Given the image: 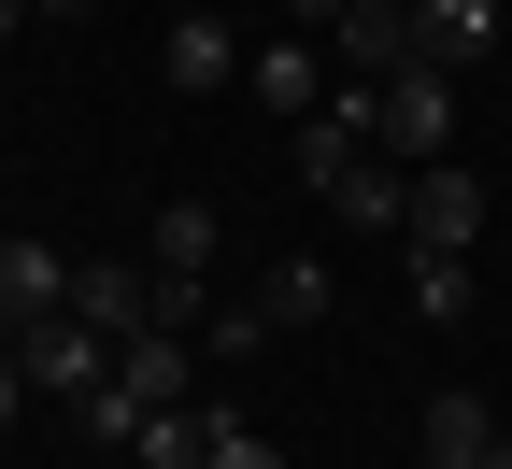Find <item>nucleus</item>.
Wrapping results in <instances>:
<instances>
[{
    "label": "nucleus",
    "mask_w": 512,
    "mask_h": 469,
    "mask_svg": "<svg viewBox=\"0 0 512 469\" xmlns=\"http://www.w3.org/2000/svg\"><path fill=\"white\" fill-rule=\"evenodd\" d=\"M15 413H29V370H15V356H0V427H15Z\"/></svg>",
    "instance_id": "obj_18"
},
{
    "label": "nucleus",
    "mask_w": 512,
    "mask_h": 469,
    "mask_svg": "<svg viewBox=\"0 0 512 469\" xmlns=\"http://www.w3.org/2000/svg\"><path fill=\"white\" fill-rule=\"evenodd\" d=\"M0 356H15V313H0Z\"/></svg>",
    "instance_id": "obj_22"
},
{
    "label": "nucleus",
    "mask_w": 512,
    "mask_h": 469,
    "mask_svg": "<svg viewBox=\"0 0 512 469\" xmlns=\"http://www.w3.org/2000/svg\"><path fill=\"white\" fill-rule=\"evenodd\" d=\"M72 413H86V455H143V398H128V384H100V398H72Z\"/></svg>",
    "instance_id": "obj_15"
},
{
    "label": "nucleus",
    "mask_w": 512,
    "mask_h": 469,
    "mask_svg": "<svg viewBox=\"0 0 512 469\" xmlns=\"http://www.w3.org/2000/svg\"><path fill=\"white\" fill-rule=\"evenodd\" d=\"M313 214H342V228H413V171L370 143V157H356V171H342L328 199H313Z\"/></svg>",
    "instance_id": "obj_8"
},
{
    "label": "nucleus",
    "mask_w": 512,
    "mask_h": 469,
    "mask_svg": "<svg viewBox=\"0 0 512 469\" xmlns=\"http://www.w3.org/2000/svg\"><path fill=\"white\" fill-rule=\"evenodd\" d=\"M256 313H271V342L285 327H328V256H285V271L256 285Z\"/></svg>",
    "instance_id": "obj_13"
},
{
    "label": "nucleus",
    "mask_w": 512,
    "mask_h": 469,
    "mask_svg": "<svg viewBox=\"0 0 512 469\" xmlns=\"http://www.w3.org/2000/svg\"><path fill=\"white\" fill-rule=\"evenodd\" d=\"M484 441H498V413H484L470 384H441L427 427H413V469H484Z\"/></svg>",
    "instance_id": "obj_9"
},
{
    "label": "nucleus",
    "mask_w": 512,
    "mask_h": 469,
    "mask_svg": "<svg viewBox=\"0 0 512 469\" xmlns=\"http://www.w3.org/2000/svg\"><path fill=\"white\" fill-rule=\"evenodd\" d=\"M356 15V0H285V29H342Z\"/></svg>",
    "instance_id": "obj_17"
},
{
    "label": "nucleus",
    "mask_w": 512,
    "mask_h": 469,
    "mask_svg": "<svg viewBox=\"0 0 512 469\" xmlns=\"http://www.w3.org/2000/svg\"><path fill=\"white\" fill-rule=\"evenodd\" d=\"M413 242H427V256H470V242H484V171H470V157H427V171H413Z\"/></svg>",
    "instance_id": "obj_3"
},
{
    "label": "nucleus",
    "mask_w": 512,
    "mask_h": 469,
    "mask_svg": "<svg viewBox=\"0 0 512 469\" xmlns=\"http://www.w3.org/2000/svg\"><path fill=\"white\" fill-rule=\"evenodd\" d=\"M15 370H29V398H100V384H114V327L29 313V327H15Z\"/></svg>",
    "instance_id": "obj_2"
},
{
    "label": "nucleus",
    "mask_w": 512,
    "mask_h": 469,
    "mask_svg": "<svg viewBox=\"0 0 512 469\" xmlns=\"http://www.w3.org/2000/svg\"><path fill=\"white\" fill-rule=\"evenodd\" d=\"M72 313L128 342V327H157V271L143 256H72Z\"/></svg>",
    "instance_id": "obj_6"
},
{
    "label": "nucleus",
    "mask_w": 512,
    "mask_h": 469,
    "mask_svg": "<svg viewBox=\"0 0 512 469\" xmlns=\"http://www.w3.org/2000/svg\"><path fill=\"white\" fill-rule=\"evenodd\" d=\"M328 57H342L356 86H384V72H413V57H427V29H413V0H356V15L328 29Z\"/></svg>",
    "instance_id": "obj_4"
},
{
    "label": "nucleus",
    "mask_w": 512,
    "mask_h": 469,
    "mask_svg": "<svg viewBox=\"0 0 512 469\" xmlns=\"http://www.w3.org/2000/svg\"><path fill=\"white\" fill-rule=\"evenodd\" d=\"M0 313H15V327H29V313H72V256H57L43 228L0 242Z\"/></svg>",
    "instance_id": "obj_7"
},
{
    "label": "nucleus",
    "mask_w": 512,
    "mask_h": 469,
    "mask_svg": "<svg viewBox=\"0 0 512 469\" xmlns=\"http://www.w3.org/2000/svg\"><path fill=\"white\" fill-rule=\"evenodd\" d=\"M413 29H427L441 72H484V57H498V0H413Z\"/></svg>",
    "instance_id": "obj_10"
},
{
    "label": "nucleus",
    "mask_w": 512,
    "mask_h": 469,
    "mask_svg": "<svg viewBox=\"0 0 512 469\" xmlns=\"http://www.w3.org/2000/svg\"><path fill=\"white\" fill-rule=\"evenodd\" d=\"M114 384L143 398V413H185V384H200V342H185V327H128V342H114Z\"/></svg>",
    "instance_id": "obj_5"
},
{
    "label": "nucleus",
    "mask_w": 512,
    "mask_h": 469,
    "mask_svg": "<svg viewBox=\"0 0 512 469\" xmlns=\"http://www.w3.org/2000/svg\"><path fill=\"white\" fill-rule=\"evenodd\" d=\"M484 469H512V441H484Z\"/></svg>",
    "instance_id": "obj_21"
},
{
    "label": "nucleus",
    "mask_w": 512,
    "mask_h": 469,
    "mask_svg": "<svg viewBox=\"0 0 512 469\" xmlns=\"http://www.w3.org/2000/svg\"><path fill=\"white\" fill-rule=\"evenodd\" d=\"M200 469H299V455L256 441V413H200Z\"/></svg>",
    "instance_id": "obj_16"
},
{
    "label": "nucleus",
    "mask_w": 512,
    "mask_h": 469,
    "mask_svg": "<svg viewBox=\"0 0 512 469\" xmlns=\"http://www.w3.org/2000/svg\"><path fill=\"white\" fill-rule=\"evenodd\" d=\"M242 86L271 100V114H313V29H285V43H256V57H242Z\"/></svg>",
    "instance_id": "obj_12"
},
{
    "label": "nucleus",
    "mask_w": 512,
    "mask_h": 469,
    "mask_svg": "<svg viewBox=\"0 0 512 469\" xmlns=\"http://www.w3.org/2000/svg\"><path fill=\"white\" fill-rule=\"evenodd\" d=\"M470 299H484L470 256H427V242H413V313H427V327H470Z\"/></svg>",
    "instance_id": "obj_14"
},
{
    "label": "nucleus",
    "mask_w": 512,
    "mask_h": 469,
    "mask_svg": "<svg viewBox=\"0 0 512 469\" xmlns=\"http://www.w3.org/2000/svg\"><path fill=\"white\" fill-rule=\"evenodd\" d=\"M29 15H43V0H0V43H15V29H29Z\"/></svg>",
    "instance_id": "obj_19"
},
{
    "label": "nucleus",
    "mask_w": 512,
    "mask_h": 469,
    "mask_svg": "<svg viewBox=\"0 0 512 469\" xmlns=\"http://www.w3.org/2000/svg\"><path fill=\"white\" fill-rule=\"evenodd\" d=\"M370 143L399 157V171L456 157V72H441V57H413V72H384V86H370Z\"/></svg>",
    "instance_id": "obj_1"
},
{
    "label": "nucleus",
    "mask_w": 512,
    "mask_h": 469,
    "mask_svg": "<svg viewBox=\"0 0 512 469\" xmlns=\"http://www.w3.org/2000/svg\"><path fill=\"white\" fill-rule=\"evenodd\" d=\"M43 15H100V0H43Z\"/></svg>",
    "instance_id": "obj_20"
},
{
    "label": "nucleus",
    "mask_w": 512,
    "mask_h": 469,
    "mask_svg": "<svg viewBox=\"0 0 512 469\" xmlns=\"http://www.w3.org/2000/svg\"><path fill=\"white\" fill-rule=\"evenodd\" d=\"M157 72H171V86H185V100H214V86H228V72H242V43H228V15H185V29H171V43H157Z\"/></svg>",
    "instance_id": "obj_11"
}]
</instances>
